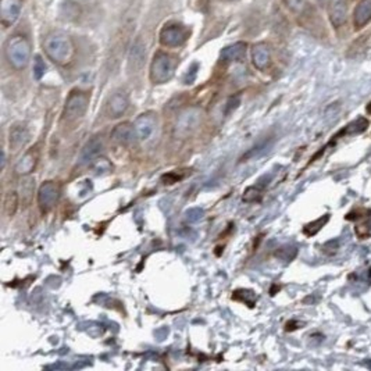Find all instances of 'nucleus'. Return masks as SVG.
<instances>
[{
  "label": "nucleus",
  "mask_w": 371,
  "mask_h": 371,
  "mask_svg": "<svg viewBox=\"0 0 371 371\" xmlns=\"http://www.w3.org/2000/svg\"><path fill=\"white\" fill-rule=\"evenodd\" d=\"M43 50L46 56L57 66H68L75 56V46L72 39L65 33H52L43 40Z\"/></svg>",
  "instance_id": "f257e3e1"
},
{
  "label": "nucleus",
  "mask_w": 371,
  "mask_h": 371,
  "mask_svg": "<svg viewBox=\"0 0 371 371\" xmlns=\"http://www.w3.org/2000/svg\"><path fill=\"white\" fill-rule=\"evenodd\" d=\"M4 56L14 70H24L31 60V45L28 39L20 34L10 36L4 45Z\"/></svg>",
  "instance_id": "f03ea898"
},
{
  "label": "nucleus",
  "mask_w": 371,
  "mask_h": 371,
  "mask_svg": "<svg viewBox=\"0 0 371 371\" xmlns=\"http://www.w3.org/2000/svg\"><path fill=\"white\" fill-rule=\"evenodd\" d=\"M177 59L166 52H157L150 65V79L153 84H166L174 77Z\"/></svg>",
  "instance_id": "7ed1b4c3"
},
{
  "label": "nucleus",
  "mask_w": 371,
  "mask_h": 371,
  "mask_svg": "<svg viewBox=\"0 0 371 371\" xmlns=\"http://www.w3.org/2000/svg\"><path fill=\"white\" fill-rule=\"evenodd\" d=\"M202 123V110L199 107H189L184 110L175 123L174 133L181 138L192 135Z\"/></svg>",
  "instance_id": "20e7f679"
},
{
  "label": "nucleus",
  "mask_w": 371,
  "mask_h": 371,
  "mask_svg": "<svg viewBox=\"0 0 371 371\" xmlns=\"http://www.w3.org/2000/svg\"><path fill=\"white\" fill-rule=\"evenodd\" d=\"M88 106H89V95L84 91L74 89L68 95L67 101H66L65 117L71 121L78 120L87 113Z\"/></svg>",
  "instance_id": "39448f33"
},
{
  "label": "nucleus",
  "mask_w": 371,
  "mask_h": 371,
  "mask_svg": "<svg viewBox=\"0 0 371 371\" xmlns=\"http://www.w3.org/2000/svg\"><path fill=\"white\" fill-rule=\"evenodd\" d=\"M189 35V30L185 26L179 23H169L162 28L159 39L160 43L167 48H178L188 40Z\"/></svg>",
  "instance_id": "423d86ee"
},
{
  "label": "nucleus",
  "mask_w": 371,
  "mask_h": 371,
  "mask_svg": "<svg viewBox=\"0 0 371 371\" xmlns=\"http://www.w3.org/2000/svg\"><path fill=\"white\" fill-rule=\"evenodd\" d=\"M134 127H135L138 140L145 143V142L153 139V136L157 131V117L152 111L143 113V114L136 117V120L134 121Z\"/></svg>",
  "instance_id": "0eeeda50"
},
{
  "label": "nucleus",
  "mask_w": 371,
  "mask_h": 371,
  "mask_svg": "<svg viewBox=\"0 0 371 371\" xmlns=\"http://www.w3.org/2000/svg\"><path fill=\"white\" fill-rule=\"evenodd\" d=\"M104 149V140L101 135L94 136L91 138L85 146L81 150L79 159H78V165L79 166H89L92 165L98 157H101V153Z\"/></svg>",
  "instance_id": "6e6552de"
},
{
  "label": "nucleus",
  "mask_w": 371,
  "mask_h": 371,
  "mask_svg": "<svg viewBox=\"0 0 371 371\" xmlns=\"http://www.w3.org/2000/svg\"><path fill=\"white\" fill-rule=\"evenodd\" d=\"M328 17L334 28H342L348 23L349 4L348 0H328L327 3Z\"/></svg>",
  "instance_id": "1a4fd4ad"
},
{
  "label": "nucleus",
  "mask_w": 371,
  "mask_h": 371,
  "mask_svg": "<svg viewBox=\"0 0 371 371\" xmlns=\"http://www.w3.org/2000/svg\"><path fill=\"white\" fill-rule=\"evenodd\" d=\"M23 0H0V21L3 27H11L20 17Z\"/></svg>",
  "instance_id": "9d476101"
},
{
  "label": "nucleus",
  "mask_w": 371,
  "mask_h": 371,
  "mask_svg": "<svg viewBox=\"0 0 371 371\" xmlns=\"http://www.w3.org/2000/svg\"><path fill=\"white\" fill-rule=\"evenodd\" d=\"M59 196H60L59 185L53 181H48L42 184V187L39 188L38 203L42 207V210H50L59 201Z\"/></svg>",
  "instance_id": "9b49d317"
},
{
  "label": "nucleus",
  "mask_w": 371,
  "mask_h": 371,
  "mask_svg": "<svg viewBox=\"0 0 371 371\" xmlns=\"http://www.w3.org/2000/svg\"><path fill=\"white\" fill-rule=\"evenodd\" d=\"M111 138L121 146H130L133 143H135L138 140L136 136L135 127L131 123H123L118 124L113 133H111Z\"/></svg>",
  "instance_id": "f8f14e48"
},
{
  "label": "nucleus",
  "mask_w": 371,
  "mask_h": 371,
  "mask_svg": "<svg viewBox=\"0 0 371 371\" xmlns=\"http://www.w3.org/2000/svg\"><path fill=\"white\" fill-rule=\"evenodd\" d=\"M28 140H30V131L26 124L17 123L11 127L10 135H9V143L14 152H18L20 149H23L28 143Z\"/></svg>",
  "instance_id": "ddd939ff"
},
{
  "label": "nucleus",
  "mask_w": 371,
  "mask_h": 371,
  "mask_svg": "<svg viewBox=\"0 0 371 371\" xmlns=\"http://www.w3.org/2000/svg\"><path fill=\"white\" fill-rule=\"evenodd\" d=\"M128 106H130L128 96L124 92H116L107 101V114L111 118H118L127 111Z\"/></svg>",
  "instance_id": "4468645a"
},
{
  "label": "nucleus",
  "mask_w": 371,
  "mask_h": 371,
  "mask_svg": "<svg viewBox=\"0 0 371 371\" xmlns=\"http://www.w3.org/2000/svg\"><path fill=\"white\" fill-rule=\"evenodd\" d=\"M252 62L258 70H266L270 66L271 50L267 43H256L252 48Z\"/></svg>",
  "instance_id": "2eb2a0df"
},
{
  "label": "nucleus",
  "mask_w": 371,
  "mask_h": 371,
  "mask_svg": "<svg viewBox=\"0 0 371 371\" xmlns=\"http://www.w3.org/2000/svg\"><path fill=\"white\" fill-rule=\"evenodd\" d=\"M371 21V0H360L353 11V24L356 30L365 28Z\"/></svg>",
  "instance_id": "dca6fc26"
},
{
  "label": "nucleus",
  "mask_w": 371,
  "mask_h": 371,
  "mask_svg": "<svg viewBox=\"0 0 371 371\" xmlns=\"http://www.w3.org/2000/svg\"><path fill=\"white\" fill-rule=\"evenodd\" d=\"M246 43L243 42H236L234 45H230L221 50V60L226 63H233V62H240L245 55H246Z\"/></svg>",
  "instance_id": "f3484780"
},
{
  "label": "nucleus",
  "mask_w": 371,
  "mask_h": 371,
  "mask_svg": "<svg viewBox=\"0 0 371 371\" xmlns=\"http://www.w3.org/2000/svg\"><path fill=\"white\" fill-rule=\"evenodd\" d=\"M36 153L30 150L27 152L16 165V172L20 175H28L34 171L35 166H36Z\"/></svg>",
  "instance_id": "a211bd4d"
},
{
  "label": "nucleus",
  "mask_w": 371,
  "mask_h": 371,
  "mask_svg": "<svg viewBox=\"0 0 371 371\" xmlns=\"http://www.w3.org/2000/svg\"><path fill=\"white\" fill-rule=\"evenodd\" d=\"M269 142L265 140V142H260L259 145L253 146L252 149H249V152H246L242 157H240V162H248V160H253L259 156H262L263 153H266L269 150Z\"/></svg>",
  "instance_id": "6ab92c4d"
},
{
  "label": "nucleus",
  "mask_w": 371,
  "mask_h": 371,
  "mask_svg": "<svg viewBox=\"0 0 371 371\" xmlns=\"http://www.w3.org/2000/svg\"><path fill=\"white\" fill-rule=\"evenodd\" d=\"M233 299L239 301L242 304H248L249 307H253L256 304V294L253 291H249V289H236L233 295Z\"/></svg>",
  "instance_id": "aec40b11"
},
{
  "label": "nucleus",
  "mask_w": 371,
  "mask_h": 371,
  "mask_svg": "<svg viewBox=\"0 0 371 371\" xmlns=\"http://www.w3.org/2000/svg\"><path fill=\"white\" fill-rule=\"evenodd\" d=\"M367 127H369V121L366 118H359V120L350 123L349 126H346V128L342 130L339 133V135H343V134H350V135L352 134H359V133L366 131Z\"/></svg>",
  "instance_id": "412c9836"
},
{
  "label": "nucleus",
  "mask_w": 371,
  "mask_h": 371,
  "mask_svg": "<svg viewBox=\"0 0 371 371\" xmlns=\"http://www.w3.org/2000/svg\"><path fill=\"white\" fill-rule=\"evenodd\" d=\"M35 188V179L28 177V178H24L21 181V185H20V192H21V198H23V202H30L31 198H33V194H34Z\"/></svg>",
  "instance_id": "4be33fe9"
},
{
  "label": "nucleus",
  "mask_w": 371,
  "mask_h": 371,
  "mask_svg": "<svg viewBox=\"0 0 371 371\" xmlns=\"http://www.w3.org/2000/svg\"><path fill=\"white\" fill-rule=\"evenodd\" d=\"M266 184H258L255 187H249L245 194H243V202L252 203L260 201L262 198V191Z\"/></svg>",
  "instance_id": "5701e85b"
},
{
  "label": "nucleus",
  "mask_w": 371,
  "mask_h": 371,
  "mask_svg": "<svg viewBox=\"0 0 371 371\" xmlns=\"http://www.w3.org/2000/svg\"><path fill=\"white\" fill-rule=\"evenodd\" d=\"M298 255V249L295 246H282L275 252V258L288 263L291 260H294Z\"/></svg>",
  "instance_id": "b1692460"
},
{
  "label": "nucleus",
  "mask_w": 371,
  "mask_h": 371,
  "mask_svg": "<svg viewBox=\"0 0 371 371\" xmlns=\"http://www.w3.org/2000/svg\"><path fill=\"white\" fill-rule=\"evenodd\" d=\"M17 207H18V195H17V192L11 191V192H9V194L6 195V199H4V211H6V214H7L9 217H11V216H14Z\"/></svg>",
  "instance_id": "393cba45"
},
{
  "label": "nucleus",
  "mask_w": 371,
  "mask_h": 371,
  "mask_svg": "<svg viewBox=\"0 0 371 371\" xmlns=\"http://www.w3.org/2000/svg\"><path fill=\"white\" fill-rule=\"evenodd\" d=\"M328 218H330V217L326 214V216L320 217L319 220H316V221L307 224V226L304 228V234L307 236H313L314 234H317V233H319V231L326 226V223L328 221Z\"/></svg>",
  "instance_id": "a878e982"
},
{
  "label": "nucleus",
  "mask_w": 371,
  "mask_h": 371,
  "mask_svg": "<svg viewBox=\"0 0 371 371\" xmlns=\"http://www.w3.org/2000/svg\"><path fill=\"white\" fill-rule=\"evenodd\" d=\"M91 166H92V169H94L96 175H104V174H109V172L111 171V169H113L111 163H110L106 157H98V159H96Z\"/></svg>",
  "instance_id": "bb28decb"
},
{
  "label": "nucleus",
  "mask_w": 371,
  "mask_h": 371,
  "mask_svg": "<svg viewBox=\"0 0 371 371\" xmlns=\"http://www.w3.org/2000/svg\"><path fill=\"white\" fill-rule=\"evenodd\" d=\"M288 10L295 14H304L307 10V0H282Z\"/></svg>",
  "instance_id": "cd10ccee"
},
{
  "label": "nucleus",
  "mask_w": 371,
  "mask_h": 371,
  "mask_svg": "<svg viewBox=\"0 0 371 371\" xmlns=\"http://www.w3.org/2000/svg\"><path fill=\"white\" fill-rule=\"evenodd\" d=\"M46 65L40 56H35L34 60V77L35 79H40L45 75Z\"/></svg>",
  "instance_id": "c85d7f7f"
},
{
  "label": "nucleus",
  "mask_w": 371,
  "mask_h": 371,
  "mask_svg": "<svg viewBox=\"0 0 371 371\" xmlns=\"http://www.w3.org/2000/svg\"><path fill=\"white\" fill-rule=\"evenodd\" d=\"M185 216H187V220H188L189 223H195V221H199V220L202 218L203 210L202 209H199V207H194V209H189V210L185 213Z\"/></svg>",
  "instance_id": "c756f323"
},
{
  "label": "nucleus",
  "mask_w": 371,
  "mask_h": 371,
  "mask_svg": "<svg viewBox=\"0 0 371 371\" xmlns=\"http://www.w3.org/2000/svg\"><path fill=\"white\" fill-rule=\"evenodd\" d=\"M187 174H177V172H169V174H166V175H163V182L165 184H174V182H178V181H181L184 177H185Z\"/></svg>",
  "instance_id": "7c9ffc66"
},
{
  "label": "nucleus",
  "mask_w": 371,
  "mask_h": 371,
  "mask_svg": "<svg viewBox=\"0 0 371 371\" xmlns=\"http://www.w3.org/2000/svg\"><path fill=\"white\" fill-rule=\"evenodd\" d=\"M356 234L358 236H360L362 239H366L369 238L371 234L370 226L369 224H360L356 227Z\"/></svg>",
  "instance_id": "2f4dec72"
},
{
  "label": "nucleus",
  "mask_w": 371,
  "mask_h": 371,
  "mask_svg": "<svg viewBox=\"0 0 371 371\" xmlns=\"http://www.w3.org/2000/svg\"><path fill=\"white\" fill-rule=\"evenodd\" d=\"M338 249V240L337 239H333V240H328L324 246H323V250L327 253V255H334L337 253Z\"/></svg>",
  "instance_id": "473e14b6"
},
{
  "label": "nucleus",
  "mask_w": 371,
  "mask_h": 371,
  "mask_svg": "<svg viewBox=\"0 0 371 371\" xmlns=\"http://www.w3.org/2000/svg\"><path fill=\"white\" fill-rule=\"evenodd\" d=\"M196 74H198V65L195 63V65H192V67L188 70L185 82H187V84H192V82L195 81V78H196Z\"/></svg>",
  "instance_id": "72a5a7b5"
},
{
  "label": "nucleus",
  "mask_w": 371,
  "mask_h": 371,
  "mask_svg": "<svg viewBox=\"0 0 371 371\" xmlns=\"http://www.w3.org/2000/svg\"><path fill=\"white\" fill-rule=\"evenodd\" d=\"M239 103H240L239 96H234V98H231V99L228 101V103H227V107H226V114H230L231 111H234L236 107L239 106Z\"/></svg>",
  "instance_id": "f704fd0d"
},
{
  "label": "nucleus",
  "mask_w": 371,
  "mask_h": 371,
  "mask_svg": "<svg viewBox=\"0 0 371 371\" xmlns=\"http://www.w3.org/2000/svg\"><path fill=\"white\" fill-rule=\"evenodd\" d=\"M320 4H326V3H328V0H317Z\"/></svg>",
  "instance_id": "c9c22d12"
},
{
  "label": "nucleus",
  "mask_w": 371,
  "mask_h": 371,
  "mask_svg": "<svg viewBox=\"0 0 371 371\" xmlns=\"http://www.w3.org/2000/svg\"><path fill=\"white\" fill-rule=\"evenodd\" d=\"M367 111L371 114V103H369V106H367Z\"/></svg>",
  "instance_id": "e433bc0d"
},
{
  "label": "nucleus",
  "mask_w": 371,
  "mask_h": 371,
  "mask_svg": "<svg viewBox=\"0 0 371 371\" xmlns=\"http://www.w3.org/2000/svg\"><path fill=\"white\" fill-rule=\"evenodd\" d=\"M228 1H234V0H228Z\"/></svg>",
  "instance_id": "4c0bfd02"
}]
</instances>
